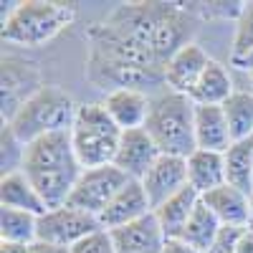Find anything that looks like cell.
Segmentation results:
<instances>
[{"label": "cell", "instance_id": "cell-26", "mask_svg": "<svg viewBox=\"0 0 253 253\" xmlns=\"http://www.w3.org/2000/svg\"><path fill=\"white\" fill-rule=\"evenodd\" d=\"M248 48H253V3H243V10L236 20L233 53L230 56H243Z\"/></svg>", "mask_w": 253, "mask_h": 253}, {"label": "cell", "instance_id": "cell-25", "mask_svg": "<svg viewBox=\"0 0 253 253\" xmlns=\"http://www.w3.org/2000/svg\"><path fill=\"white\" fill-rule=\"evenodd\" d=\"M0 147H3V150H0V165H3V175L23 170L26 142H20L5 122H3V129H0Z\"/></svg>", "mask_w": 253, "mask_h": 253}, {"label": "cell", "instance_id": "cell-14", "mask_svg": "<svg viewBox=\"0 0 253 253\" xmlns=\"http://www.w3.org/2000/svg\"><path fill=\"white\" fill-rule=\"evenodd\" d=\"M101 107L107 109V114L114 119V124L122 132L139 129V126H144L147 117H150L152 96L137 89H117V91H107Z\"/></svg>", "mask_w": 253, "mask_h": 253}, {"label": "cell", "instance_id": "cell-4", "mask_svg": "<svg viewBox=\"0 0 253 253\" xmlns=\"http://www.w3.org/2000/svg\"><path fill=\"white\" fill-rule=\"evenodd\" d=\"M74 20V8L51 0H23L3 8V41L18 46H43Z\"/></svg>", "mask_w": 253, "mask_h": 253}, {"label": "cell", "instance_id": "cell-35", "mask_svg": "<svg viewBox=\"0 0 253 253\" xmlns=\"http://www.w3.org/2000/svg\"><path fill=\"white\" fill-rule=\"evenodd\" d=\"M248 79H251V86H253V74H251V76H248Z\"/></svg>", "mask_w": 253, "mask_h": 253}, {"label": "cell", "instance_id": "cell-10", "mask_svg": "<svg viewBox=\"0 0 253 253\" xmlns=\"http://www.w3.org/2000/svg\"><path fill=\"white\" fill-rule=\"evenodd\" d=\"M160 157L157 144L152 142V137L147 134L144 126L139 129H126L122 132L117 155H114V167L129 177V180H142L147 175V170L155 165V160Z\"/></svg>", "mask_w": 253, "mask_h": 253}, {"label": "cell", "instance_id": "cell-1", "mask_svg": "<svg viewBox=\"0 0 253 253\" xmlns=\"http://www.w3.org/2000/svg\"><path fill=\"white\" fill-rule=\"evenodd\" d=\"M23 172L43 198L48 210L66 205L79 175L84 172L71 144V132H53L28 142Z\"/></svg>", "mask_w": 253, "mask_h": 253}, {"label": "cell", "instance_id": "cell-13", "mask_svg": "<svg viewBox=\"0 0 253 253\" xmlns=\"http://www.w3.org/2000/svg\"><path fill=\"white\" fill-rule=\"evenodd\" d=\"M109 233L117 253H162L167 243V236L162 233L155 213L144 215L129 225L114 228Z\"/></svg>", "mask_w": 253, "mask_h": 253}, {"label": "cell", "instance_id": "cell-30", "mask_svg": "<svg viewBox=\"0 0 253 253\" xmlns=\"http://www.w3.org/2000/svg\"><path fill=\"white\" fill-rule=\"evenodd\" d=\"M236 253H253V225H248L241 238H238V246H236Z\"/></svg>", "mask_w": 253, "mask_h": 253}, {"label": "cell", "instance_id": "cell-8", "mask_svg": "<svg viewBox=\"0 0 253 253\" xmlns=\"http://www.w3.org/2000/svg\"><path fill=\"white\" fill-rule=\"evenodd\" d=\"M101 228L96 215L81 213L76 208H51L38 218V243H51L61 248H74L79 241Z\"/></svg>", "mask_w": 253, "mask_h": 253}, {"label": "cell", "instance_id": "cell-2", "mask_svg": "<svg viewBox=\"0 0 253 253\" xmlns=\"http://www.w3.org/2000/svg\"><path fill=\"white\" fill-rule=\"evenodd\" d=\"M144 129L157 144L160 155H172V157L187 160L198 150L193 99L185 94H175L170 89L155 94Z\"/></svg>", "mask_w": 253, "mask_h": 253}, {"label": "cell", "instance_id": "cell-22", "mask_svg": "<svg viewBox=\"0 0 253 253\" xmlns=\"http://www.w3.org/2000/svg\"><path fill=\"white\" fill-rule=\"evenodd\" d=\"M220 220L213 215V210H210L203 200L198 203V208L193 210V215H190V220L185 223L182 233H180V241L193 246L195 251L200 253H210V248H213V241L218 236L220 230Z\"/></svg>", "mask_w": 253, "mask_h": 253}, {"label": "cell", "instance_id": "cell-28", "mask_svg": "<svg viewBox=\"0 0 253 253\" xmlns=\"http://www.w3.org/2000/svg\"><path fill=\"white\" fill-rule=\"evenodd\" d=\"M248 228V225H246ZM243 225H220L218 236L213 241V248H210V253H236V246H238V238L241 233L246 230Z\"/></svg>", "mask_w": 253, "mask_h": 253}, {"label": "cell", "instance_id": "cell-34", "mask_svg": "<svg viewBox=\"0 0 253 253\" xmlns=\"http://www.w3.org/2000/svg\"><path fill=\"white\" fill-rule=\"evenodd\" d=\"M248 208H251V223H253V193L248 195Z\"/></svg>", "mask_w": 253, "mask_h": 253}, {"label": "cell", "instance_id": "cell-18", "mask_svg": "<svg viewBox=\"0 0 253 253\" xmlns=\"http://www.w3.org/2000/svg\"><path fill=\"white\" fill-rule=\"evenodd\" d=\"M187 185L198 195H205L210 190L225 185V160L223 152L195 150L187 157Z\"/></svg>", "mask_w": 253, "mask_h": 253}, {"label": "cell", "instance_id": "cell-5", "mask_svg": "<svg viewBox=\"0 0 253 253\" xmlns=\"http://www.w3.org/2000/svg\"><path fill=\"white\" fill-rule=\"evenodd\" d=\"M122 129L107 114L101 104H79V112L71 126V144L81 167H101L112 165Z\"/></svg>", "mask_w": 253, "mask_h": 253}, {"label": "cell", "instance_id": "cell-11", "mask_svg": "<svg viewBox=\"0 0 253 253\" xmlns=\"http://www.w3.org/2000/svg\"><path fill=\"white\" fill-rule=\"evenodd\" d=\"M213 61L200 43H187L185 48H180L165 66V89H170L175 94H185L190 96V91L195 89L198 79L203 76V71L208 69V63Z\"/></svg>", "mask_w": 253, "mask_h": 253}, {"label": "cell", "instance_id": "cell-33", "mask_svg": "<svg viewBox=\"0 0 253 253\" xmlns=\"http://www.w3.org/2000/svg\"><path fill=\"white\" fill-rule=\"evenodd\" d=\"M33 253H71V248H61L51 243H33Z\"/></svg>", "mask_w": 253, "mask_h": 253}, {"label": "cell", "instance_id": "cell-32", "mask_svg": "<svg viewBox=\"0 0 253 253\" xmlns=\"http://www.w3.org/2000/svg\"><path fill=\"white\" fill-rule=\"evenodd\" d=\"M0 253H33V246H28V243H8V241H0Z\"/></svg>", "mask_w": 253, "mask_h": 253}, {"label": "cell", "instance_id": "cell-6", "mask_svg": "<svg viewBox=\"0 0 253 253\" xmlns=\"http://www.w3.org/2000/svg\"><path fill=\"white\" fill-rule=\"evenodd\" d=\"M126 182H129V177L114 165L86 167V170L79 175L66 205L81 210V213H89V215L99 218L104 213V208L114 200V195Z\"/></svg>", "mask_w": 253, "mask_h": 253}, {"label": "cell", "instance_id": "cell-17", "mask_svg": "<svg viewBox=\"0 0 253 253\" xmlns=\"http://www.w3.org/2000/svg\"><path fill=\"white\" fill-rule=\"evenodd\" d=\"M0 205L13 210H26V213H33L38 218L48 210V205L38 195V190L33 187V182L23 170L0 177Z\"/></svg>", "mask_w": 253, "mask_h": 253}, {"label": "cell", "instance_id": "cell-12", "mask_svg": "<svg viewBox=\"0 0 253 253\" xmlns=\"http://www.w3.org/2000/svg\"><path fill=\"white\" fill-rule=\"evenodd\" d=\"M150 213H152V205H150V198H147L142 182L129 180L114 195V200L104 208V213L99 215V223L104 230H114L122 225H129V223L150 215Z\"/></svg>", "mask_w": 253, "mask_h": 253}, {"label": "cell", "instance_id": "cell-24", "mask_svg": "<svg viewBox=\"0 0 253 253\" xmlns=\"http://www.w3.org/2000/svg\"><path fill=\"white\" fill-rule=\"evenodd\" d=\"M233 142L253 137V91H233L223 104Z\"/></svg>", "mask_w": 253, "mask_h": 253}, {"label": "cell", "instance_id": "cell-16", "mask_svg": "<svg viewBox=\"0 0 253 253\" xmlns=\"http://www.w3.org/2000/svg\"><path fill=\"white\" fill-rule=\"evenodd\" d=\"M200 200L213 210V215L223 225H253L251 223V208H248V195L241 193L238 187H230L228 182L200 195Z\"/></svg>", "mask_w": 253, "mask_h": 253}, {"label": "cell", "instance_id": "cell-27", "mask_svg": "<svg viewBox=\"0 0 253 253\" xmlns=\"http://www.w3.org/2000/svg\"><path fill=\"white\" fill-rule=\"evenodd\" d=\"M71 253H117V248H114V241H112L109 230L99 228L96 233H91V236H86L84 241H79L71 248Z\"/></svg>", "mask_w": 253, "mask_h": 253}, {"label": "cell", "instance_id": "cell-9", "mask_svg": "<svg viewBox=\"0 0 253 253\" xmlns=\"http://www.w3.org/2000/svg\"><path fill=\"white\" fill-rule=\"evenodd\" d=\"M139 182L155 210L165 200H170L172 195H177L180 190L187 187V160L172 157V155H160Z\"/></svg>", "mask_w": 253, "mask_h": 253}, {"label": "cell", "instance_id": "cell-20", "mask_svg": "<svg viewBox=\"0 0 253 253\" xmlns=\"http://www.w3.org/2000/svg\"><path fill=\"white\" fill-rule=\"evenodd\" d=\"M223 160H225V182L251 195L253 193V137L233 142L223 152Z\"/></svg>", "mask_w": 253, "mask_h": 253}, {"label": "cell", "instance_id": "cell-15", "mask_svg": "<svg viewBox=\"0 0 253 253\" xmlns=\"http://www.w3.org/2000/svg\"><path fill=\"white\" fill-rule=\"evenodd\" d=\"M195 142L198 150H210V152H225L233 144V134H230L223 107L195 104Z\"/></svg>", "mask_w": 253, "mask_h": 253}, {"label": "cell", "instance_id": "cell-23", "mask_svg": "<svg viewBox=\"0 0 253 253\" xmlns=\"http://www.w3.org/2000/svg\"><path fill=\"white\" fill-rule=\"evenodd\" d=\"M0 241L8 243H38V215L26 210L3 208L0 213Z\"/></svg>", "mask_w": 253, "mask_h": 253}, {"label": "cell", "instance_id": "cell-19", "mask_svg": "<svg viewBox=\"0 0 253 253\" xmlns=\"http://www.w3.org/2000/svg\"><path fill=\"white\" fill-rule=\"evenodd\" d=\"M198 203H200V195L187 185L185 190H180L177 195H172L170 200H165L160 208L152 210L157 223H160V228H162V233L167 236V241H170V238H180L182 228L190 220V215H193V210L198 208Z\"/></svg>", "mask_w": 253, "mask_h": 253}, {"label": "cell", "instance_id": "cell-31", "mask_svg": "<svg viewBox=\"0 0 253 253\" xmlns=\"http://www.w3.org/2000/svg\"><path fill=\"white\" fill-rule=\"evenodd\" d=\"M162 253H200V251H195L193 246L182 243L180 238H170V241L165 243V251Z\"/></svg>", "mask_w": 253, "mask_h": 253}, {"label": "cell", "instance_id": "cell-21", "mask_svg": "<svg viewBox=\"0 0 253 253\" xmlns=\"http://www.w3.org/2000/svg\"><path fill=\"white\" fill-rule=\"evenodd\" d=\"M233 91H236L233 79L225 71V66L218 61H210L203 76L198 79L195 89L190 91V99H193V104H215V107H223Z\"/></svg>", "mask_w": 253, "mask_h": 253}, {"label": "cell", "instance_id": "cell-29", "mask_svg": "<svg viewBox=\"0 0 253 253\" xmlns=\"http://www.w3.org/2000/svg\"><path fill=\"white\" fill-rule=\"evenodd\" d=\"M230 63H233L236 69H241V71H246L248 76L253 74V48H248L243 56H230Z\"/></svg>", "mask_w": 253, "mask_h": 253}, {"label": "cell", "instance_id": "cell-3", "mask_svg": "<svg viewBox=\"0 0 253 253\" xmlns=\"http://www.w3.org/2000/svg\"><path fill=\"white\" fill-rule=\"evenodd\" d=\"M79 104L56 84H43L5 124L20 142H33L53 132H71Z\"/></svg>", "mask_w": 253, "mask_h": 253}, {"label": "cell", "instance_id": "cell-7", "mask_svg": "<svg viewBox=\"0 0 253 253\" xmlns=\"http://www.w3.org/2000/svg\"><path fill=\"white\" fill-rule=\"evenodd\" d=\"M43 84L46 81L41 79V69L33 61L15 53H3V69H0V114H3V122H8L23 107V101H28Z\"/></svg>", "mask_w": 253, "mask_h": 253}]
</instances>
